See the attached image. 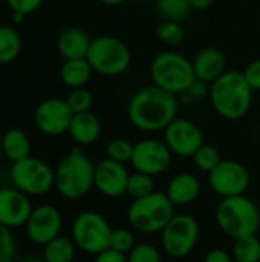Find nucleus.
Here are the masks:
<instances>
[{
  "label": "nucleus",
  "mask_w": 260,
  "mask_h": 262,
  "mask_svg": "<svg viewBox=\"0 0 260 262\" xmlns=\"http://www.w3.org/2000/svg\"><path fill=\"white\" fill-rule=\"evenodd\" d=\"M178 117V101L173 94L159 88L139 89L129 101L127 118L130 124L143 132L164 130Z\"/></svg>",
  "instance_id": "1"
},
{
  "label": "nucleus",
  "mask_w": 260,
  "mask_h": 262,
  "mask_svg": "<svg viewBox=\"0 0 260 262\" xmlns=\"http://www.w3.org/2000/svg\"><path fill=\"white\" fill-rule=\"evenodd\" d=\"M253 89L239 71H225L210 84V101L215 112L225 120L244 118L253 103Z\"/></svg>",
  "instance_id": "2"
},
{
  "label": "nucleus",
  "mask_w": 260,
  "mask_h": 262,
  "mask_svg": "<svg viewBox=\"0 0 260 262\" xmlns=\"http://www.w3.org/2000/svg\"><path fill=\"white\" fill-rule=\"evenodd\" d=\"M93 177L95 164L92 160L80 147H74L55 169V189L66 200H80L92 190Z\"/></svg>",
  "instance_id": "3"
},
{
  "label": "nucleus",
  "mask_w": 260,
  "mask_h": 262,
  "mask_svg": "<svg viewBox=\"0 0 260 262\" xmlns=\"http://www.w3.org/2000/svg\"><path fill=\"white\" fill-rule=\"evenodd\" d=\"M215 215L219 230L233 239L259 232L260 209L247 195L222 198Z\"/></svg>",
  "instance_id": "4"
},
{
  "label": "nucleus",
  "mask_w": 260,
  "mask_h": 262,
  "mask_svg": "<svg viewBox=\"0 0 260 262\" xmlns=\"http://www.w3.org/2000/svg\"><path fill=\"white\" fill-rule=\"evenodd\" d=\"M150 77L156 88L173 95L185 94L196 80L193 61L176 51L158 54L152 61Z\"/></svg>",
  "instance_id": "5"
},
{
  "label": "nucleus",
  "mask_w": 260,
  "mask_h": 262,
  "mask_svg": "<svg viewBox=\"0 0 260 262\" xmlns=\"http://www.w3.org/2000/svg\"><path fill=\"white\" fill-rule=\"evenodd\" d=\"M173 216L175 206L166 193L156 190L144 198L133 200L127 209V221L139 233H161Z\"/></svg>",
  "instance_id": "6"
},
{
  "label": "nucleus",
  "mask_w": 260,
  "mask_h": 262,
  "mask_svg": "<svg viewBox=\"0 0 260 262\" xmlns=\"http://www.w3.org/2000/svg\"><path fill=\"white\" fill-rule=\"evenodd\" d=\"M86 58L93 72L104 77H116L129 69L132 63V52L121 38L113 35H100L92 40Z\"/></svg>",
  "instance_id": "7"
},
{
  "label": "nucleus",
  "mask_w": 260,
  "mask_h": 262,
  "mask_svg": "<svg viewBox=\"0 0 260 262\" xmlns=\"http://www.w3.org/2000/svg\"><path fill=\"white\" fill-rule=\"evenodd\" d=\"M112 226L98 212L84 210L72 223V239L81 252L97 256L110 247Z\"/></svg>",
  "instance_id": "8"
},
{
  "label": "nucleus",
  "mask_w": 260,
  "mask_h": 262,
  "mask_svg": "<svg viewBox=\"0 0 260 262\" xmlns=\"http://www.w3.org/2000/svg\"><path fill=\"white\" fill-rule=\"evenodd\" d=\"M9 177L14 187L28 196H41L55 187V170L43 160L31 155L12 163Z\"/></svg>",
  "instance_id": "9"
},
{
  "label": "nucleus",
  "mask_w": 260,
  "mask_h": 262,
  "mask_svg": "<svg viewBox=\"0 0 260 262\" xmlns=\"http://www.w3.org/2000/svg\"><path fill=\"white\" fill-rule=\"evenodd\" d=\"M199 239V223L192 215H176L161 232L162 250L175 259L188 256Z\"/></svg>",
  "instance_id": "10"
},
{
  "label": "nucleus",
  "mask_w": 260,
  "mask_h": 262,
  "mask_svg": "<svg viewBox=\"0 0 260 262\" xmlns=\"http://www.w3.org/2000/svg\"><path fill=\"white\" fill-rule=\"evenodd\" d=\"M250 180L247 167L234 160H222L208 173L210 186L221 198L245 195L250 187Z\"/></svg>",
  "instance_id": "11"
},
{
  "label": "nucleus",
  "mask_w": 260,
  "mask_h": 262,
  "mask_svg": "<svg viewBox=\"0 0 260 262\" xmlns=\"http://www.w3.org/2000/svg\"><path fill=\"white\" fill-rule=\"evenodd\" d=\"M172 160L173 154L164 141L146 138L135 144L130 164L136 172L156 177L164 173L170 167Z\"/></svg>",
  "instance_id": "12"
},
{
  "label": "nucleus",
  "mask_w": 260,
  "mask_h": 262,
  "mask_svg": "<svg viewBox=\"0 0 260 262\" xmlns=\"http://www.w3.org/2000/svg\"><path fill=\"white\" fill-rule=\"evenodd\" d=\"M164 143L169 146L173 155L192 158L204 144V134L195 121L176 117L164 129Z\"/></svg>",
  "instance_id": "13"
},
{
  "label": "nucleus",
  "mask_w": 260,
  "mask_h": 262,
  "mask_svg": "<svg viewBox=\"0 0 260 262\" xmlns=\"http://www.w3.org/2000/svg\"><path fill=\"white\" fill-rule=\"evenodd\" d=\"M72 118L74 112L69 109L66 100L55 97L43 100L34 112L37 129L48 137H60L69 132Z\"/></svg>",
  "instance_id": "14"
},
{
  "label": "nucleus",
  "mask_w": 260,
  "mask_h": 262,
  "mask_svg": "<svg viewBox=\"0 0 260 262\" xmlns=\"http://www.w3.org/2000/svg\"><path fill=\"white\" fill-rule=\"evenodd\" d=\"M63 227V218L60 210L51 204H41L34 207L26 224V236L37 246H46L57 236H60Z\"/></svg>",
  "instance_id": "15"
},
{
  "label": "nucleus",
  "mask_w": 260,
  "mask_h": 262,
  "mask_svg": "<svg viewBox=\"0 0 260 262\" xmlns=\"http://www.w3.org/2000/svg\"><path fill=\"white\" fill-rule=\"evenodd\" d=\"M129 170L126 164L104 158L95 164L93 187L107 198H120L127 192Z\"/></svg>",
  "instance_id": "16"
},
{
  "label": "nucleus",
  "mask_w": 260,
  "mask_h": 262,
  "mask_svg": "<svg viewBox=\"0 0 260 262\" xmlns=\"http://www.w3.org/2000/svg\"><path fill=\"white\" fill-rule=\"evenodd\" d=\"M32 212L29 196L15 187H0V224L15 229L25 226Z\"/></svg>",
  "instance_id": "17"
},
{
  "label": "nucleus",
  "mask_w": 260,
  "mask_h": 262,
  "mask_svg": "<svg viewBox=\"0 0 260 262\" xmlns=\"http://www.w3.org/2000/svg\"><path fill=\"white\" fill-rule=\"evenodd\" d=\"M196 78L211 84L218 80L227 69V58L224 52L218 48H204L192 60Z\"/></svg>",
  "instance_id": "18"
},
{
  "label": "nucleus",
  "mask_w": 260,
  "mask_h": 262,
  "mask_svg": "<svg viewBox=\"0 0 260 262\" xmlns=\"http://www.w3.org/2000/svg\"><path fill=\"white\" fill-rule=\"evenodd\" d=\"M201 193V183L196 175L182 172L175 175L169 186L166 195L172 201V204L176 206H188L192 204Z\"/></svg>",
  "instance_id": "19"
},
{
  "label": "nucleus",
  "mask_w": 260,
  "mask_h": 262,
  "mask_svg": "<svg viewBox=\"0 0 260 262\" xmlns=\"http://www.w3.org/2000/svg\"><path fill=\"white\" fill-rule=\"evenodd\" d=\"M92 38L80 28H67L60 32L57 38V49L64 60L86 58Z\"/></svg>",
  "instance_id": "20"
},
{
  "label": "nucleus",
  "mask_w": 260,
  "mask_h": 262,
  "mask_svg": "<svg viewBox=\"0 0 260 262\" xmlns=\"http://www.w3.org/2000/svg\"><path fill=\"white\" fill-rule=\"evenodd\" d=\"M69 135L80 146L93 144L101 135V121L90 111L74 114L69 126Z\"/></svg>",
  "instance_id": "21"
},
{
  "label": "nucleus",
  "mask_w": 260,
  "mask_h": 262,
  "mask_svg": "<svg viewBox=\"0 0 260 262\" xmlns=\"http://www.w3.org/2000/svg\"><path fill=\"white\" fill-rule=\"evenodd\" d=\"M93 74V69L87 58H74V60H66L60 69V78L61 81L70 88H84L86 83L90 80Z\"/></svg>",
  "instance_id": "22"
},
{
  "label": "nucleus",
  "mask_w": 260,
  "mask_h": 262,
  "mask_svg": "<svg viewBox=\"0 0 260 262\" xmlns=\"http://www.w3.org/2000/svg\"><path fill=\"white\" fill-rule=\"evenodd\" d=\"M2 152L9 161L17 163L31 155V141L21 129H9L2 135Z\"/></svg>",
  "instance_id": "23"
},
{
  "label": "nucleus",
  "mask_w": 260,
  "mask_h": 262,
  "mask_svg": "<svg viewBox=\"0 0 260 262\" xmlns=\"http://www.w3.org/2000/svg\"><path fill=\"white\" fill-rule=\"evenodd\" d=\"M43 247V259L46 262H74L77 255V246L74 239L61 235Z\"/></svg>",
  "instance_id": "24"
},
{
  "label": "nucleus",
  "mask_w": 260,
  "mask_h": 262,
  "mask_svg": "<svg viewBox=\"0 0 260 262\" xmlns=\"http://www.w3.org/2000/svg\"><path fill=\"white\" fill-rule=\"evenodd\" d=\"M21 51V38L15 28L0 25V64L12 63Z\"/></svg>",
  "instance_id": "25"
},
{
  "label": "nucleus",
  "mask_w": 260,
  "mask_h": 262,
  "mask_svg": "<svg viewBox=\"0 0 260 262\" xmlns=\"http://www.w3.org/2000/svg\"><path fill=\"white\" fill-rule=\"evenodd\" d=\"M231 255L234 262H260V239L257 235L234 239Z\"/></svg>",
  "instance_id": "26"
},
{
  "label": "nucleus",
  "mask_w": 260,
  "mask_h": 262,
  "mask_svg": "<svg viewBox=\"0 0 260 262\" xmlns=\"http://www.w3.org/2000/svg\"><path fill=\"white\" fill-rule=\"evenodd\" d=\"M155 6L162 20L175 21L185 20L193 9L190 0H155Z\"/></svg>",
  "instance_id": "27"
},
{
  "label": "nucleus",
  "mask_w": 260,
  "mask_h": 262,
  "mask_svg": "<svg viewBox=\"0 0 260 262\" xmlns=\"http://www.w3.org/2000/svg\"><path fill=\"white\" fill-rule=\"evenodd\" d=\"M155 34H156V38L169 48L179 46L185 38L184 26L181 25V21H175V20L159 21L155 28Z\"/></svg>",
  "instance_id": "28"
},
{
  "label": "nucleus",
  "mask_w": 260,
  "mask_h": 262,
  "mask_svg": "<svg viewBox=\"0 0 260 262\" xmlns=\"http://www.w3.org/2000/svg\"><path fill=\"white\" fill-rule=\"evenodd\" d=\"M192 158H193L196 169L204 173H210L222 161L219 149L213 144H205V143L196 150V154Z\"/></svg>",
  "instance_id": "29"
},
{
  "label": "nucleus",
  "mask_w": 260,
  "mask_h": 262,
  "mask_svg": "<svg viewBox=\"0 0 260 262\" xmlns=\"http://www.w3.org/2000/svg\"><path fill=\"white\" fill-rule=\"evenodd\" d=\"M153 192H155L153 177L143 173V172H136V170L133 173H130L129 181H127V192H126L129 196H132L133 200H138V198H144Z\"/></svg>",
  "instance_id": "30"
},
{
  "label": "nucleus",
  "mask_w": 260,
  "mask_h": 262,
  "mask_svg": "<svg viewBox=\"0 0 260 262\" xmlns=\"http://www.w3.org/2000/svg\"><path fill=\"white\" fill-rule=\"evenodd\" d=\"M133 149H135V144L130 143L129 140L115 138V140H112V141L107 143V146H106V155H107V158H110L113 161H118L121 164H127V163L132 161Z\"/></svg>",
  "instance_id": "31"
},
{
  "label": "nucleus",
  "mask_w": 260,
  "mask_h": 262,
  "mask_svg": "<svg viewBox=\"0 0 260 262\" xmlns=\"http://www.w3.org/2000/svg\"><path fill=\"white\" fill-rule=\"evenodd\" d=\"M66 103L69 106V109L74 114H81V112H87L92 109L93 104V95L89 89L86 88H77L72 89L70 94L66 97Z\"/></svg>",
  "instance_id": "32"
},
{
  "label": "nucleus",
  "mask_w": 260,
  "mask_h": 262,
  "mask_svg": "<svg viewBox=\"0 0 260 262\" xmlns=\"http://www.w3.org/2000/svg\"><path fill=\"white\" fill-rule=\"evenodd\" d=\"M127 262H162V256L158 247L149 243L136 244L127 255Z\"/></svg>",
  "instance_id": "33"
},
{
  "label": "nucleus",
  "mask_w": 260,
  "mask_h": 262,
  "mask_svg": "<svg viewBox=\"0 0 260 262\" xmlns=\"http://www.w3.org/2000/svg\"><path fill=\"white\" fill-rule=\"evenodd\" d=\"M135 246H136L135 235L129 229H113L109 249H113V250L124 253V255H129Z\"/></svg>",
  "instance_id": "34"
},
{
  "label": "nucleus",
  "mask_w": 260,
  "mask_h": 262,
  "mask_svg": "<svg viewBox=\"0 0 260 262\" xmlns=\"http://www.w3.org/2000/svg\"><path fill=\"white\" fill-rule=\"evenodd\" d=\"M12 229L0 224V262H15L17 256V244Z\"/></svg>",
  "instance_id": "35"
},
{
  "label": "nucleus",
  "mask_w": 260,
  "mask_h": 262,
  "mask_svg": "<svg viewBox=\"0 0 260 262\" xmlns=\"http://www.w3.org/2000/svg\"><path fill=\"white\" fill-rule=\"evenodd\" d=\"M44 0H6L8 6L12 12H21L25 15H29L35 12Z\"/></svg>",
  "instance_id": "36"
},
{
  "label": "nucleus",
  "mask_w": 260,
  "mask_h": 262,
  "mask_svg": "<svg viewBox=\"0 0 260 262\" xmlns=\"http://www.w3.org/2000/svg\"><path fill=\"white\" fill-rule=\"evenodd\" d=\"M242 74H244L247 83L250 84V88L253 91H260V58L259 60H253L244 69Z\"/></svg>",
  "instance_id": "37"
},
{
  "label": "nucleus",
  "mask_w": 260,
  "mask_h": 262,
  "mask_svg": "<svg viewBox=\"0 0 260 262\" xmlns=\"http://www.w3.org/2000/svg\"><path fill=\"white\" fill-rule=\"evenodd\" d=\"M208 94H210V86H208V83H205V81H202V80H199V78H196V80L192 83V86L188 88V91L185 92V95H188L192 100H202V98H205Z\"/></svg>",
  "instance_id": "38"
},
{
  "label": "nucleus",
  "mask_w": 260,
  "mask_h": 262,
  "mask_svg": "<svg viewBox=\"0 0 260 262\" xmlns=\"http://www.w3.org/2000/svg\"><path fill=\"white\" fill-rule=\"evenodd\" d=\"M93 262H127V255L120 253L113 249H107L95 256Z\"/></svg>",
  "instance_id": "39"
},
{
  "label": "nucleus",
  "mask_w": 260,
  "mask_h": 262,
  "mask_svg": "<svg viewBox=\"0 0 260 262\" xmlns=\"http://www.w3.org/2000/svg\"><path fill=\"white\" fill-rule=\"evenodd\" d=\"M202 262H234V259H233V255L228 253L227 250L215 249V250H210L205 255V258H204Z\"/></svg>",
  "instance_id": "40"
},
{
  "label": "nucleus",
  "mask_w": 260,
  "mask_h": 262,
  "mask_svg": "<svg viewBox=\"0 0 260 262\" xmlns=\"http://www.w3.org/2000/svg\"><path fill=\"white\" fill-rule=\"evenodd\" d=\"M190 3H192V8L193 9L202 11V9H207V8L213 5V0H190Z\"/></svg>",
  "instance_id": "41"
},
{
  "label": "nucleus",
  "mask_w": 260,
  "mask_h": 262,
  "mask_svg": "<svg viewBox=\"0 0 260 262\" xmlns=\"http://www.w3.org/2000/svg\"><path fill=\"white\" fill-rule=\"evenodd\" d=\"M25 14H21V12H12V23H15V25H20L23 20H25Z\"/></svg>",
  "instance_id": "42"
},
{
  "label": "nucleus",
  "mask_w": 260,
  "mask_h": 262,
  "mask_svg": "<svg viewBox=\"0 0 260 262\" xmlns=\"http://www.w3.org/2000/svg\"><path fill=\"white\" fill-rule=\"evenodd\" d=\"M103 5H107V6H118L121 3H124L126 0H100Z\"/></svg>",
  "instance_id": "43"
},
{
  "label": "nucleus",
  "mask_w": 260,
  "mask_h": 262,
  "mask_svg": "<svg viewBox=\"0 0 260 262\" xmlns=\"http://www.w3.org/2000/svg\"><path fill=\"white\" fill-rule=\"evenodd\" d=\"M15 262H46L43 258H23V259H20V261H15Z\"/></svg>",
  "instance_id": "44"
},
{
  "label": "nucleus",
  "mask_w": 260,
  "mask_h": 262,
  "mask_svg": "<svg viewBox=\"0 0 260 262\" xmlns=\"http://www.w3.org/2000/svg\"><path fill=\"white\" fill-rule=\"evenodd\" d=\"M0 150H2V135H0Z\"/></svg>",
  "instance_id": "45"
}]
</instances>
